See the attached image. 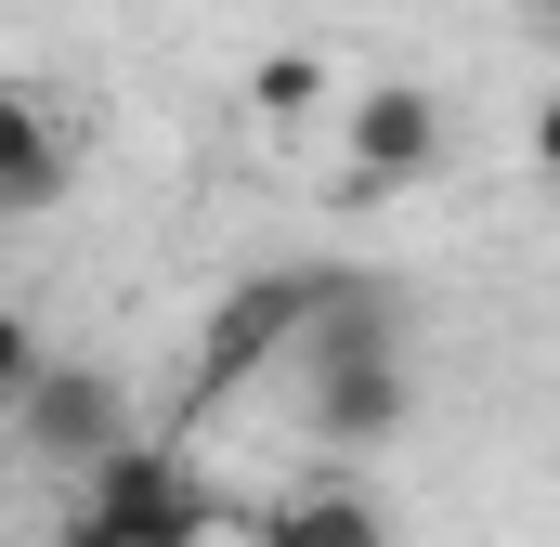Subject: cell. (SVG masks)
Instances as JSON below:
<instances>
[{
	"mask_svg": "<svg viewBox=\"0 0 560 547\" xmlns=\"http://www.w3.org/2000/svg\"><path fill=\"white\" fill-rule=\"evenodd\" d=\"M66 170H79V131H66L39 92H13V105H0V196L39 222V209L66 196Z\"/></svg>",
	"mask_w": 560,
	"mask_h": 547,
	"instance_id": "8992f818",
	"label": "cell"
},
{
	"mask_svg": "<svg viewBox=\"0 0 560 547\" xmlns=\"http://www.w3.org/2000/svg\"><path fill=\"white\" fill-rule=\"evenodd\" d=\"M535 170L560 183V92H548V118H535Z\"/></svg>",
	"mask_w": 560,
	"mask_h": 547,
	"instance_id": "30bf717a",
	"label": "cell"
},
{
	"mask_svg": "<svg viewBox=\"0 0 560 547\" xmlns=\"http://www.w3.org/2000/svg\"><path fill=\"white\" fill-rule=\"evenodd\" d=\"M52 547H156V535H131V522H105V509H79V522H66Z\"/></svg>",
	"mask_w": 560,
	"mask_h": 547,
	"instance_id": "9c48e42d",
	"label": "cell"
},
{
	"mask_svg": "<svg viewBox=\"0 0 560 547\" xmlns=\"http://www.w3.org/2000/svg\"><path fill=\"white\" fill-rule=\"evenodd\" d=\"M339 170H352V196H418L443 170V105L418 79H365L339 105Z\"/></svg>",
	"mask_w": 560,
	"mask_h": 547,
	"instance_id": "3957f363",
	"label": "cell"
},
{
	"mask_svg": "<svg viewBox=\"0 0 560 547\" xmlns=\"http://www.w3.org/2000/svg\"><path fill=\"white\" fill-rule=\"evenodd\" d=\"M79 509H105V522H131V535H156V547L209 535V482H196L183 443H118V456H92V469H79Z\"/></svg>",
	"mask_w": 560,
	"mask_h": 547,
	"instance_id": "277c9868",
	"label": "cell"
},
{
	"mask_svg": "<svg viewBox=\"0 0 560 547\" xmlns=\"http://www.w3.org/2000/svg\"><path fill=\"white\" fill-rule=\"evenodd\" d=\"M326 105H339V66H326V53H261V66H248V118H261V131H313Z\"/></svg>",
	"mask_w": 560,
	"mask_h": 547,
	"instance_id": "ba28073f",
	"label": "cell"
},
{
	"mask_svg": "<svg viewBox=\"0 0 560 547\" xmlns=\"http://www.w3.org/2000/svg\"><path fill=\"white\" fill-rule=\"evenodd\" d=\"M313 300H326V274H248V287H222V313L196 326V405H235L261 365H300Z\"/></svg>",
	"mask_w": 560,
	"mask_h": 547,
	"instance_id": "6da1fadb",
	"label": "cell"
},
{
	"mask_svg": "<svg viewBox=\"0 0 560 547\" xmlns=\"http://www.w3.org/2000/svg\"><path fill=\"white\" fill-rule=\"evenodd\" d=\"M548 13H560V0H548Z\"/></svg>",
	"mask_w": 560,
	"mask_h": 547,
	"instance_id": "8fae6325",
	"label": "cell"
},
{
	"mask_svg": "<svg viewBox=\"0 0 560 547\" xmlns=\"http://www.w3.org/2000/svg\"><path fill=\"white\" fill-rule=\"evenodd\" d=\"M261 547H392V522H378L352 482H300L275 522H261Z\"/></svg>",
	"mask_w": 560,
	"mask_h": 547,
	"instance_id": "52a82bcc",
	"label": "cell"
},
{
	"mask_svg": "<svg viewBox=\"0 0 560 547\" xmlns=\"http://www.w3.org/2000/svg\"><path fill=\"white\" fill-rule=\"evenodd\" d=\"M13 443H26L39 469H92V456H118V443H131L118 379H105V365H39V379L13 392Z\"/></svg>",
	"mask_w": 560,
	"mask_h": 547,
	"instance_id": "5b68a950",
	"label": "cell"
},
{
	"mask_svg": "<svg viewBox=\"0 0 560 547\" xmlns=\"http://www.w3.org/2000/svg\"><path fill=\"white\" fill-rule=\"evenodd\" d=\"M300 417H313V443H339V456L392 443V430L418 417V339H352V352H300Z\"/></svg>",
	"mask_w": 560,
	"mask_h": 547,
	"instance_id": "7a4b0ae2",
	"label": "cell"
}]
</instances>
